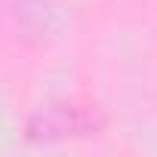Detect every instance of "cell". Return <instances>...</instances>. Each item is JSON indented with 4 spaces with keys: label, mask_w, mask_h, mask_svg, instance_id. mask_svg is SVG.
Listing matches in <instances>:
<instances>
[]
</instances>
